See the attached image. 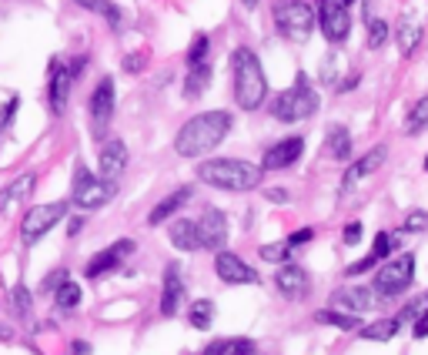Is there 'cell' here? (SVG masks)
<instances>
[{"mask_svg": "<svg viewBox=\"0 0 428 355\" xmlns=\"http://www.w3.org/2000/svg\"><path fill=\"white\" fill-rule=\"evenodd\" d=\"M398 51H402V57H412L418 51V44H422V24H415L412 17H405V21L398 24Z\"/></svg>", "mask_w": 428, "mask_h": 355, "instance_id": "cell-26", "label": "cell"}, {"mask_svg": "<svg viewBox=\"0 0 428 355\" xmlns=\"http://www.w3.org/2000/svg\"><path fill=\"white\" fill-rule=\"evenodd\" d=\"M341 4H345V7H352V4H355V0H341Z\"/></svg>", "mask_w": 428, "mask_h": 355, "instance_id": "cell-56", "label": "cell"}, {"mask_svg": "<svg viewBox=\"0 0 428 355\" xmlns=\"http://www.w3.org/2000/svg\"><path fill=\"white\" fill-rule=\"evenodd\" d=\"M301 151H305V138H301V134L281 138L278 145H271L268 151H264L261 168L264 171H285V168H291L298 158H301Z\"/></svg>", "mask_w": 428, "mask_h": 355, "instance_id": "cell-13", "label": "cell"}, {"mask_svg": "<svg viewBox=\"0 0 428 355\" xmlns=\"http://www.w3.org/2000/svg\"><path fill=\"white\" fill-rule=\"evenodd\" d=\"M74 355H90V345L88 342H74Z\"/></svg>", "mask_w": 428, "mask_h": 355, "instance_id": "cell-53", "label": "cell"}, {"mask_svg": "<svg viewBox=\"0 0 428 355\" xmlns=\"http://www.w3.org/2000/svg\"><path fill=\"white\" fill-rule=\"evenodd\" d=\"M375 265H378V258H375L372 252H368V255L362 258V262H352V265H348V275H352V278H355V275H365V272H372Z\"/></svg>", "mask_w": 428, "mask_h": 355, "instance_id": "cell-41", "label": "cell"}, {"mask_svg": "<svg viewBox=\"0 0 428 355\" xmlns=\"http://www.w3.org/2000/svg\"><path fill=\"white\" fill-rule=\"evenodd\" d=\"M415 339H428V309L415 319Z\"/></svg>", "mask_w": 428, "mask_h": 355, "instance_id": "cell-47", "label": "cell"}, {"mask_svg": "<svg viewBox=\"0 0 428 355\" xmlns=\"http://www.w3.org/2000/svg\"><path fill=\"white\" fill-rule=\"evenodd\" d=\"M422 168H425V171H428V155H425V165H422Z\"/></svg>", "mask_w": 428, "mask_h": 355, "instance_id": "cell-57", "label": "cell"}, {"mask_svg": "<svg viewBox=\"0 0 428 355\" xmlns=\"http://www.w3.org/2000/svg\"><path fill=\"white\" fill-rule=\"evenodd\" d=\"M131 252H134V242H131V238H124V242H114L110 248L98 252V255H94V262H88V268H84V278H90V282H94V278L114 272V268L121 265V258L131 255Z\"/></svg>", "mask_w": 428, "mask_h": 355, "instance_id": "cell-17", "label": "cell"}, {"mask_svg": "<svg viewBox=\"0 0 428 355\" xmlns=\"http://www.w3.org/2000/svg\"><path fill=\"white\" fill-rule=\"evenodd\" d=\"M275 27L281 31V37H288L291 44H308V37L318 24V11L308 0H275Z\"/></svg>", "mask_w": 428, "mask_h": 355, "instance_id": "cell-5", "label": "cell"}, {"mask_svg": "<svg viewBox=\"0 0 428 355\" xmlns=\"http://www.w3.org/2000/svg\"><path fill=\"white\" fill-rule=\"evenodd\" d=\"M67 278H71V275H67V268H54V272H51V275L41 282V292H44V295H54V292L64 285Z\"/></svg>", "mask_w": 428, "mask_h": 355, "instance_id": "cell-38", "label": "cell"}, {"mask_svg": "<svg viewBox=\"0 0 428 355\" xmlns=\"http://www.w3.org/2000/svg\"><path fill=\"white\" fill-rule=\"evenodd\" d=\"M418 315H422V302H408V305H405V309H402V319H412V322H415V319H418Z\"/></svg>", "mask_w": 428, "mask_h": 355, "instance_id": "cell-48", "label": "cell"}, {"mask_svg": "<svg viewBox=\"0 0 428 355\" xmlns=\"http://www.w3.org/2000/svg\"><path fill=\"white\" fill-rule=\"evenodd\" d=\"M208 51H211V41L208 34H194V41L187 47V67H198L208 61Z\"/></svg>", "mask_w": 428, "mask_h": 355, "instance_id": "cell-34", "label": "cell"}, {"mask_svg": "<svg viewBox=\"0 0 428 355\" xmlns=\"http://www.w3.org/2000/svg\"><path fill=\"white\" fill-rule=\"evenodd\" d=\"M208 88H211V67L208 64H198V67H191V71H187L181 94H184V101H198Z\"/></svg>", "mask_w": 428, "mask_h": 355, "instance_id": "cell-25", "label": "cell"}, {"mask_svg": "<svg viewBox=\"0 0 428 355\" xmlns=\"http://www.w3.org/2000/svg\"><path fill=\"white\" fill-rule=\"evenodd\" d=\"M412 282H415V255H412V252H402V255L388 258V262L378 268L372 289L378 299H402V295L412 289Z\"/></svg>", "mask_w": 428, "mask_h": 355, "instance_id": "cell-6", "label": "cell"}, {"mask_svg": "<svg viewBox=\"0 0 428 355\" xmlns=\"http://www.w3.org/2000/svg\"><path fill=\"white\" fill-rule=\"evenodd\" d=\"M275 289L281 299H305L308 292H311V278H308V272L301 265H281L275 275Z\"/></svg>", "mask_w": 428, "mask_h": 355, "instance_id": "cell-15", "label": "cell"}, {"mask_svg": "<svg viewBox=\"0 0 428 355\" xmlns=\"http://www.w3.org/2000/svg\"><path fill=\"white\" fill-rule=\"evenodd\" d=\"M318 27L328 44H341L352 31V14L341 0H318Z\"/></svg>", "mask_w": 428, "mask_h": 355, "instance_id": "cell-10", "label": "cell"}, {"mask_svg": "<svg viewBox=\"0 0 428 355\" xmlns=\"http://www.w3.org/2000/svg\"><path fill=\"white\" fill-rule=\"evenodd\" d=\"M388 44V21L382 17H368V47L378 51V47Z\"/></svg>", "mask_w": 428, "mask_h": 355, "instance_id": "cell-36", "label": "cell"}, {"mask_svg": "<svg viewBox=\"0 0 428 355\" xmlns=\"http://www.w3.org/2000/svg\"><path fill=\"white\" fill-rule=\"evenodd\" d=\"M124 168H127V145H124L121 138H114V141H104L98 155V171L100 178H108V181H118L124 175Z\"/></svg>", "mask_w": 428, "mask_h": 355, "instance_id": "cell-18", "label": "cell"}, {"mask_svg": "<svg viewBox=\"0 0 428 355\" xmlns=\"http://www.w3.org/2000/svg\"><path fill=\"white\" fill-rule=\"evenodd\" d=\"M425 128H428V94L415 101V108H412V114H408L405 134H422Z\"/></svg>", "mask_w": 428, "mask_h": 355, "instance_id": "cell-31", "label": "cell"}, {"mask_svg": "<svg viewBox=\"0 0 428 355\" xmlns=\"http://www.w3.org/2000/svg\"><path fill=\"white\" fill-rule=\"evenodd\" d=\"M355 151L352 145V134H348V128L345 124H335L328 131V138H325V155L335 158V161H348Z\"/></svg>", "mask_w": 428, "mask_h": 355, "instance_id": "cell-24", "label": "cell"}, {"mask_svg": "<svg viewBox=\"0 0 428 355\" xmlns=\"http://www.w3.org/2000/svg\"><path fill=\"white\" fill-rule=\"evenodd\" d=\"M248 355H258V349H254V352H248Z\"/></svg>", "mask_w": 428, "mask_h": 355, "instance_id": "cell-58", "label": "cell"}, {"mask_svg": "<svg viewBox=\"0 0 428 355\" xmlns=\"http://www.w3.org/2000/svg\"><path fill=\"white\" fill-rule=\"evenodd\" d=\"M71 205H74V201H47V205L31 208L27 211V218H24V225H21V242L24 245H37L57 222H64Z\"/></svg>", "mask_w": 428, "mask_h": 355, "instance_id": "cell-8", "label": "cell"}, {"mask_svg": "<svg viewBox=\"0 0 428 355\" xmlns=\"http://www.w3.org/2000/svg\"><path fill=\"white\" fill-rule=\"evenodd\" d=\"M395 248H398V235H388V232H378V235H375L372 255L378 258V262H388V258L395 255Z\"/></svg>", "mask_w": 428, "mask_h": 355, "instance_id": "cell-33", "label": "cell"}, {"mask_svg": "<svg viewBox=\"0 0 428 355\" xmlns=\"http://www.w3.org/2000/svg\"><path fill=\"white\" fill-rule=\"evenodd\" d=\"M80 228H84V218H67V235H71V238L80 235Z\"/></svg>", "mask_w": 428, "mask_h": 355, "instance_id": "cell-50", "label": "cell"}, {"mask_svg": "<svg viewBox=\"0 0 428 355\" xmlns=\"http://www.w3.org/2000/svg\"><path fill=\"white\" fill-rule=\"evenodd\" d=\"M398 325H402V319H378L372 325H362L358 335H362L365 342H388V339L398 335Z\"/></svg>", "mask_w": 428, "mask_h": 355, "instance_id": "cell-27", "label": "cell"}, {"mask_svg": "<svg viewBox=\"0 0 428 355\" xmlns=\"http://www.w3.org/2000/svg\"><path fill=\"white\" fill-rule=\"evenodd\" d=\"M33 188H37V175H21V178H14L7 188H0V211H14V208H21L24 201L33 195Z\"/></svg>", "mask_w": 428, "mask_h": 355, "instance_id": "cell-20", "label": "cell"}, {"mask_svg": "<svg viewBox=\"0 0 428 355\" xmlns=\"http://www.w3.org/2000/svg\"><path fill=\"white\" fill-rule=\"evenodd\" d=\"M214 275L224 282V285H258V272H254L241 255L234 252H214Z\"/></svg>", "mask_w": 428, "mask_h": 355, "instance_id": "cell-12", "label": "cell"}, {"mask_svg": "<svg viewBox=\"0 0 428 355\" xmlns=\"http://www.w3.org/2000/svg\"><path fill=\"white\" fill-rule=\"evenodd\" d=\"M198 178L218 191H254L261 185L264 168L241 158H211L198 165Z\"/></svg>", "mask_w": 428, "mask_h": 355, "instance_id": "cell-2", "label": "cell"}, {"mask_svg": "<svg viewBox=\"0 0 428 355\" xmlns=\"http://www.w3.org/2000/svg\"><path fill=\"white\" fill-rule=\"evenodd\" d=\"M74 4H80V7H88V11H94L98 14V7L104 4V0H74Z\"/></svg>", "mask_w": 428, "mask_h": 355, "instance_id": "cell-52", "label": "cell"}, {"mask_svg": "<svg viewBox=\"0 0 428 355\" xmlns=\"http://www.w3.org/2000/svg\"><path fill=\"white\" fill-rule=\"evenodd\" d=\"M425 228H428V211H412L405 218V228H402V232L415 235V232H425Z\"/></svg>", "mask_w": 428, "mask_h": 355, "instance_id": "cell-40", "label": "cell"}, {"mask_svg": "<svg viewBox=\"0 0 428 355\" xmlns=\"http://www.w3.org/2000/svg\"><path fill=\"white\" fill-rule=\"evenodd\" d=\"M187 322L201 329V332H208L211 325H214V302L211 299H198L191 302V312H187Z\"/></svg>", "mask_w": 428, "mask_h": 355, "instance_id": "cell-29", "label": "cell"}, {"mask_svg": "<svg viewBox=\"0 0 428 355\" xmlns=\"http://www.w3.org/2000/svg\"><path fill=\"white\" fill-rule=\"evenodd\" d=\"M114 78H100L98 88H94V94H90V138L94 141H104L110 131V118H114Z\"/></svg>", "mask_w": 428, "mask_h": 355, "instance_id": "cell-9", "label": "cell"}, {"mask_svg": "<svg viewBox=\"0 0 428 355\" xmlns=\"http://www.w3.org/2000/svg\"><path fill=\"white\" fill-rule=\"evenodd\" d=\"M167 238H171V245H174V248H181V252H194V248H201L198 222H187V218H177V222H171V228H167Z\"/></svg>", "mask_w": 428, "mask_h": 355, "instance_id": "cell-23", "label": "cell"}, {"mask_svg": "<svg viewBox=\"0 0 428 355\" xmlns=\"http://www.w3.org/2000/svg\"><path fill=\"white\" fill-rule=\"evenodd\" d=\"M114 195H118V181L94 178L84 161H77V168H74V195H71V201H74L77 208L98 211V208H104L108 201H114Z\"/></svg>", "mask_w": 428, "mask_h": 355, "instance_id": "cell-7", "label": "cell"}, {"mask_svg": "<svg viewBox=\"0 0 428 355\" xmlns=\"http://www.w3.org/2000/svg\"><path fill=\"white\" fill-rule=\"evenodd\" d=\"M315 322L331 325V329H341V332H355V329H362V325H358V315H348V312H341V309H318L315 312Z\"/></svg>", "mask_w": 428, "mask_h": 355, "instance_id": "cell-28", "label": "cell"}, {"mask_svg": "<svg viewBox=\"0 0 428 355\" xmlns=\"http://www.w3.org/2000/svg\"><path fill=\"white\" fill-rule=\"evenodd\" d=\"M311 238H315V228H298L295 235H288V245H291V248H298V245H308Z\"/></svg>", "mask_w": 428, "mask_h": 355, "instance_id": "cell-44", "label": "cell"}, {"mask_svg": "<svg viewBox=\"0 0 428 355\" xmlns=\"http://www.w3.org/2000/svg\"><path fill=\"white\" fill-rule=\"evenodd\" d=\"M318 108H321V98H318V91L308 84L305 71H298L295 84L271 101V114H275V121H281V124L305 121L311 114H318Z\"/></svg>", "mask_w": 428, "mask_h": 355, "instance_id": "cell-4", "label": "cell"}, {"mask_svg": "<svg viewBox=\"0 0 428 355\" xmlns=\"http://www.w3.org/2000/svg\"><path fill=\"white\" fill-rule=\"evenodd\" d=\"M181 302H184V282H181V268L167 265L165 268V289H161V315H165V319L177 315Z\"/></svg>", "mask_w": 428, "mask_h": 355, "instance_id": "cell-19", "label": "cell"}, {"mask_svg": "<svg viewBox=\"0 0 428 355\" xmlns=\"http://www.w3.org/2000/svg\"><path fill=\"white\" fill-rule=\"evenodd\" d=\"M11 305H14V312H17V319H31L33 295L24 289V285H14V289H11Z\"/></svg>", "mask_w": 428, "mask_h": 355, "instance_id": "cell-35", "label": "cell"}, {"mask_svg": "<svg viewBox=\"0 0 428 355\" xmlns=\"http://www.w3.org/2000/svg\"><path fill=\"white\" fill-rule=\"evenodd\" d=\"M231 352V339H214V342H208V349L201 355H228Z\"/></svg>", "mask_w": 428, "mask_h": 355, "instance_id": "cell-45", "label": "cell"}, {"mask_svg": "<svg viewBox=\"0 0 428 355\" xmlns=\"http://www.w3.org/2000/svg\"><path fill=\"white\" fill-rule=\"evenodd\" d=\"M84 67H88V54H80V57H74V61H71V64H67V71H71V78H80V74H84Z\"/></svg>", "mask_w": 428, "mask_h": 355, "instance_id": "cell-46", "label": "cell"}, {"mask_svg": "<svg viewBox=\"0 0 428 355\" xmlns=\"http://www.w3.org/2000/svg\"><path fill=\"white\" fill-rule=\"evenodd\" d=\"M17 111H21V98L14 94V98L7 101L4 108H0V131H4V128H11V124H14V118H17Z\"/></svg>", "mask_w": 428, "mask_h": 355, "instance_id": "cell-39", "label": "cell"}, {"mask_svg": "<svg viewBox=\"0 0 428 355\" xmlns=\"http://www.w3.org/2000/svg\"><path fill=\"white\" fill-rule=\"evenodd\" d=\"M375 302V289L372 285H348V289L331 292V309H341L348 315H362L372 309Z\"/></svg>", "mask_w": 428, "mask_h": 355, "instance_id": "cell-16", "label": "cell"}, {"mask_svg": "<svg viewBox=\"0 0 428 355\" xmlns=\"http://www.w3.org/2000/svg\"><path fill=\"white\" fill-rule=\"evenodd\" d=\"M358 81H362V74H352V78H345V81H341L338 91H352L355 84H358Z\"/></svg>", "mask_w": 428, "mask_h": 355, "instance_id": "cell-51", "label": "cell"}, {"mask_svg": "<svg viewBox=\"0 0 428 355\" xmlns=\"http://www.w3.org/2000/svg\"><path fill=\"white\" fill-rule=\"evenodd\" d=\"M54 305H57V312H74L77 305H80V285L67 278L64 285L54 292Z\"/></svg>", "mask_w": 428, "mask_h": 355, "instance_id": "cell-30", "label": "cell"}, {"mask_svg": "<svg viewBox=\"0 0 428 355\" xmlns=\"http://www.w3.org/2000/svg\"><path fill=\"white\" fill-rule=\"evenodd\" d=\"M362 235H365L362 222H348V225H345V235H341V242H345V245H358V242H362Z\"/></svg>", "mask_w": 428, "mask_h": 355, "instance_id": "cell-42", "label": "cell"}, {"mask_svg": "<svg viewBox=\"0 0 428 355\" xmlns=\"http://www.w3.org/2000/svg\"><path fill=\"white\" fill-rule=\"evenodd\" d=\"M385 161H388V148H385V145H375L372 151H365V155L358 158V161H355L352 168H348L345 181H348V185H352V181H362V178L375 175V171H378V168H382Z\"/></svg>", "mask_w": 428, "mask_h": 355, "instance_id": "cell-22", "label": "cell"}, {"mask_svg": "<svg viewBox=\"0 0 428 355\" xmlns=\"http://www.w3.org/2000/svg\"><path fill=\"white\" fill-rule=\"evenodd\" d=\"M231 118L228 111H201L187 124H181V131L174 134V151L181 158H201L214 151V148L231 134Z\"/></svg>", "mask_w": 428, "mask_h": 355, "instance_id": "cell-1", "label": "cell"}, {"mask_svg": "<svg viewBox=\"0 0 428 355\" xmlns=\"http://www.w3.org/2000/svg\"><path fill=\"white\" fill-rule=\"evenodd\" d=\"M335 81H338V57L331 51V54H325V61H321V84L335 88Z\"/></svg>", "mask_w": 428, "mask_h": 355, "instance_id": "cell-37", "label": "cell"}, {"mask_svg": "<svg viewBox=\"0 0 428 355\" xmlns=\"http://www.w3.org/2000/svg\"><path fill=\"white\" fill-rule=\"evenodd\" d=\"M144 67H147V57L144 54H127L124 57V71H127V74H141Z\"/></svg>", "mask_w": 428, "mask_h": 355, "instance_id": "cell-43", "label": "cell"}, {"mask_svg": "<svg viewBox=\"0 0 428 355\" xmlns=\"http://www.w3.org/2000/svg\"><path fill=\"white\" fill-rule=\"evenodd\" d=\"M47 101H51V114H64L67 111V101H71V88H74V78L71 71L61 67V57L51 61V71H47Z\"/></svg>", "mask_w": 428, "mask_h": 355, "instance_id": "cell-14", "label": "cell"}, {"mask_svg": "<svg viewBox=\"0 0 428 355\" xmlns=\"http://www.w3.org/2000/svg\"><path fill=\"white\" fill-rule=\"evenodd\" d=\"M258 255H261L264 262H271V265H285L288 258H291V245H288V242L261 245V248H258Z\"/></svg>", "mask_w": 428, "mask_h": 355, "instance_id": "cell-32", "label": "cell"}, {"mask_svg": "<svg viewBox=\"0 0 428 355\" xmlns=\"http://www.w3.org/2000/svg\"><path fill=\"white\" fill-rule=\"evenodd\" d=\"M231 71H234V101L241 111H258L268 101V78L261 71V61L251 47H238L231 54Z\"/></svg>", "mask_w": 428, "mask_h": 355, "instance_id": "cell-3", "label": "cell"}, {"mask_svg": "<svg viewBox=\"0 0 428 355\" xmlns=\"http://www.w3.org/2000/svg\"><path fill=\"white\" fill-rule=\"evenodd\" d=\"M268 201H275V205H285V201H288V191H285V188H271V191H268Z\"/></svg>", "mask_w": 428, "mask_h": 355, "instance_id": "cell-49", "label": "cell"}, {"mask_svg": "<svg viewBox=\"0 0 428 355\" xmlns=\"http://www.w3.org/2000/svg\"><path fill=\"white\" fill-rule=\"evenodd\" d=\"M191 195H194V188L191 185H184V188H177V191H171V195H165V198L154 205V211L147 215V225H161V222H167L171 215H174L177 208H184L187 201H191Z\"/></svg>", "mask_w": 428, "mask_h": 355, "instance_id": "cell-21", "label": "cell"}, {"mask_svg": "<svg viewBox=\"0 0 428 355\" xmlns=\"http://www.w3.org/2000/svg\"><path fill=\"white\" fill-rule=\"evenodd\" d=\"M7 339H11V332H7V329H0V342H7Z\"/></svg>", "mask_w": 428, "mask_h": 355, "instance_id": "cell-54", "label": "cell"}, {"mask_svg": "<svg viewBox=\"0 0 428 355\" xmlns=\"http://www.w3.org/2000/svg\"><path fill=\"white\" fill-rule=\"evenodd\" d=\"M228 235H231L228 215H224L221 208H214V205H208V208L201 211V218H198L201 248H208V252H221L224 242H228Z\"/></svg>", "mask_w": 428, "mask_h": 355, "instance_id": "cell-11", "label": "cell"}, {"mask_svg": "<svg viewBox=\"0 0 428 355\" xmlns=\"http://www.w3.org/2000/svg\"><path fill=\"white\" fill-rule=\"evenodd\" d=\"M244 7H258V0H241Z\"/></svg>", "mask_w": 428, "mask_h": 355, "instance_id": "cell-55", "label": "cell"}]
</instances>
